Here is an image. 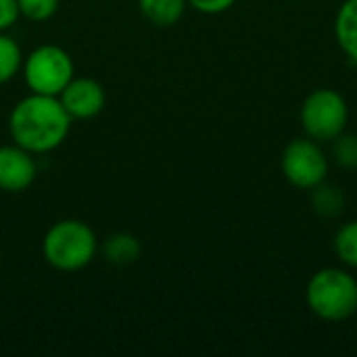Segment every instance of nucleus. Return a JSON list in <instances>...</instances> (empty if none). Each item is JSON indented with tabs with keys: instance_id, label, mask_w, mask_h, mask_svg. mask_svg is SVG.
Instances as JSON below:
<instances>
[{
	"instance_id": "1a4fd4ad",
	"label": "nucleus",
	"mask_w": 357,
	"mask_h": 357,
	"mask_svg": "<svg viewBox=\"0 0 357 357\" xmlns=\"http://www.w3.org/2000/svg\"><path fill=\"white\" fill-rule=\"evenodd\" d=\"M335 38L341 50L357 63V0H345L335 17Z\"/></svg>"
},
{
	"instance_id": "4468645a",
	"label": "nucleus",
	"mask_w": 357,
	"mask_h": 357,
	"mask_svg": "<svg viewBox=\"0 0 357 357\" xmlns=\"http://www.w3.org/2000/svg\"><path fill=\"white\" fill-rule=\"evenodd\" d=\"M335 253L345 266L357 268V220L339 228L335 236Z\"/></svg>"
},
{
	"instance_id": "7ed1b4c3",
	"label": "nucleus",
	"mask_w": 357,
	"mask_h": 357,
	"mask_svg": "<svg viewBox=\"0 0 357 357\" xmlns=\"http://www.w3.org/2000/svg\"><path fill=\"white\" fill-rule=\"evenodd\" d=\"M305 301L320 320L345 322L357 314V278L343 268H324L310 278Z\"/></svg>"
},
{
	"instance_id": "9b49d317",
	"label": "nucleus",
	"mask_w": 357,
	"mask_h": 357,
	"mask_svg": "<svg viewBox=\"0 0 357 357\" xmlns=\"http://www.w3.org/2000/svg\"><path fill=\"white\" fill-rule=\"evenodd\" d=\"M142 253V245L134 234L128 232H117L111 234L105 243H102V255L109 264L115 266H128L134 264Z\"/></svg>"
},
{
	"instance_id": "423d86ee",
	"label": "nucleus",
	"mask_w": 357,
	"mask_h": 357,
	"mask_svg": "<svg viewBox=\"0 0 357 357\" xmlns=\"http://www.w3.org/2000/svg\"><path fill=\"white\" fill-rule=\"evenodd\" d=\"M282 174L289 184L299 190H312L318 184L326 182L328 176V157L322 151L320 142L312 138H297L287 144L282 153Z\"/></svg>"
},
{
	"instance_id": "ddd939ff",
	"label": "nucleus",
	"mask_w": 357,
	"mask_h": 357,
	"mask_svg": "<svg viewBox=\"0 0 357 357\" xmlns=\"http://www.w3.org/2000/svg\"><path fill=\"white\" fill-rule=\"evenodd\" d=\"M23 65V52L15 38L0 31V86L10 82Z\"/></svg>"
},
{
	"instance_id": "dca6fc26",
	"label": "nucleus",
	"mask_w": 357,
	"mask_h": 357,
	"mask_svg": "<svg viewBox=\"0 0 357 357\" xmlns=\"http://www.w3.org/2000/svg\"><path fill=\"white\" fill-rule=\"evenodd\" d=\"M21 17L33 21V23H42L48 21L56 10L61 0H17Z\"/></svg>"
},
{
	"instance_id": "6e6552de",
	"label": "nucleus",
	"mask_w": 357,
	"mask_h": 357,
	"mask_svg": "<svg viewBox=\"0 0 357 357\" xmlns=\"http://www.w3.org/2000/svg\"><path fill=\"white\" fill-rule=\"evenodd\" d=\"M38 174L33 153L21 149L19 144L0 146V190L23 192L27 190Z\"/></svg>"
},
{
	"instance_id": "a211bd4d",
	"label": "nucleus",
	"mask_w": 357,
	"mask_h": 357,
	"mask_svg": "<svg viewBox=\"0 0 357 357\" xmlns=\"http://www.w3.org/2000/svg\"><path fill=\"white\" fill-rule=\"evenodd\" d=\"M21 17L17 0H0V31L10 29Z\"/></svg>"
},
{
	"instance_id": "2eb2a0df",
	"label": "nucleus",
	"mask_w": 357,
	"mask_h": 357,
	"mask_svg": "<svg viewBox=\"0 0 357 357\" xmlns=\"http://www.w3.org/2000/svg\"><path fill=\"white\" fill-rule=\"evenodd\" d=\"M335 163L343 169H357V134H339L333 140Z\"/></svg>"
},
{
	"instance_id": "6ab92c4d",
	"label": "nucleus",
	"mask_w": 357,
	"mask_h": 357,
	"mask_svg": "<svg viewBox=\"0 0 357 357\" xmlns=\"http://www.w3.org/2000/svg\"><path fill=\"white\" fill-rule=\"evenodd\" d=\"M0 264H2V251H0Z\"/></svg>"
},
{
	"instance_id": "9d476101",
	"label": "nucleus",
	"mask_w": 357,
	"mask_h": 357,
	"mask_svg": "<svg viewBox=\"0 0 357 357\" xmlns=\"http://www.w3.org/2000/svg\"><path fill=\"white\" fill-rule=\"evenodd\" d=\"M138 6L144 19L151 21L153 25L172 27L182 19L188 2L186 0H138Z\"/></svg>"
},
{
	"instance_id": "0eeeda50",
	"label": "nucleus",
	"mask_w": 357,
	"mask_h": 357,
	"mask_svg": "<svg viewBox=\"0 0 357 357\" xmlns=\"http://www.w3.org/2000/svg\"><path fill=\"white\" fill-rule=\"evenodd\" d=\"M59 100L71 119H92L105 109L107 94L98 79L73 77L59 94Z\"/></svg>"
},
{
	"instance_id": "f3484780",
	"label": "nucleus",
	"mask_w": 357,
	"mask_h": 357,
	"mask_svg": "<svg viewBox=\"0 0 357 357\" xmlns=\"http://www.w3.org/2000/svg\"><path fill=\"white\" fill-rule=\"evenodd\" d=\"M188 6H192L195 10L203 13V15H220L226 13L236 0H186Z\"/></svg>"
},
{
	"instance_id": "20e7f679",
	"label": "nucleus",
	"mask_w": 357,
	"mask_h": 357,
	"mask_svg": "<svg viewBox=\"0 0 357 357\" xmlns=\"http://www.w3.org/2000/svg\"><path fill=\"white\" fill-rule=\"evenodd\" d=\"M25 86L36 94L59 96L65 86L75 77V65L71 54L56 44H42L23 56Z\"/></svg>"
},
{
	"instance_id": "f257e3e1",
	"label": "nucleus",
	"mask_w": 357,
	"mask_h": 357,
	"mask_svg": "<svg viewBox=\"0 0 357 357\" xmlns=\"http://www.w3.org/2000/svg\"><path fill=\"white\" fill-rule=\"evenodd\" d=\"M71 117L59 96L36 94L21 98L8 115V134L21 149L44 155L59 149L71 130Z\"/></svg>"
},
{
	"instance_id": "39448f33",
	"label": "nucleus",
	"mask_w": 357,
	"mask_h": 357,
	"mask_svg": "<svg viewBox=\"0 0 357 357\" xmlns=\"http://www.w3.org/2000/svg\"><path fill=\"white\" fill-rule=\"evenodd\" d=\"M299 117L307 138L316 142H333L347 128L349 107L341 92L318 88L303 100Z\"/></svg>"
},
{
	"instance_id": "f03ea898",
	"label": "nucleus",
	"mask_w": 357,
	"mask_h": 357,
	"mask_svg": "<svg viewBox=\"0 0 357 357\" xmlns=\"http://www.w3.org/2000/svg\"><path fill=\"white\" fill-rule=\"evenodd\" d=\"M98 251L94 230L82 220H61L42 238L44 261L59 272H77L92 264Z\"/></svg>"
},
{
	"instance_id": "f8f14e48",
	"label": "nucleus",
	"mask_w": 357,
	"mask_h": 357,
	"mask_svg": "<svg viewBox=\"0 0 357 357\" xmlns=\"http://www.w3.org/2000/svg\"><path fill=\"white\" fill-rule=\"evenodd\" d=\"M312 205L318 215L337 218L345 207V195L341 192L339 186L322 182L316 188H312Z\"/></svg>"
}]
</instances>
